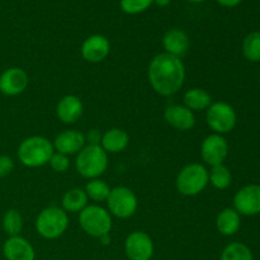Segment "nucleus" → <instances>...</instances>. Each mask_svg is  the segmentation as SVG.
<instances>
[{
	"instance_id": "1",
	"label": "nucleus",
	"mask_w": 260,
	"mask_h": 260,
	"mask_svg": "<svg viewBox=\"0 0 260 260\" xmlns=\"http://www.w3.org/2000/svg\"><path fill=\"white\" fill-rule=\"evenodd\" d=\"M149 83L161 96H172L184 85L185 66L179 57L169 53H159L150 61Z\"/></svg>"
},
{
	"instance_id": "2",
	"label": "nucleus",
	"mask_w": 260,
	"mask_h": 260,
	"mask_svg": "<svg viewBox=\"0 0 260 260\" xmlns=\"http://www.w3.org/2000/svg\"><path fill=\"white\" fill-rule=\"evenodd\" d=\"M55 152L50 140L43 136H30L23 140L18 146V159L27 168H41L48 164Z\"/></svg>"
},
{
	"instance_id": "3",
	"label": "nucleus",
	"mask_w": 260,
	"mask_h": 260,
	"mask_svg": "<svg viewBox=\"0 0 260 260\" xmlns=\"http://www.w3.org/2000/svg\"><path fill=\"white\" fill-rule=\"evenodd\" d=\"M76 172L86 179H96L108 168V154L101 145H85L75 160Z\"/></svg>"
},
{
	"instance_id": "4",
	"label": "nucleus",
	"mask_w": 260,
	"mask_h": 260,
	"mask_svg": "<svg viewBox=\"0 0 260 260\" xmlns=\"http://www.w3.org/2000/svg\"><path fill=\"white\" fill-rule=\"evenodd\" d=\"M210 183L208 178V170L205 165L200 162H192L188 164L178 173L175 179V187L180 194L185 197H193L197 196L205 189Z\"/></svg>"
},
{
	"instance_id": "5",
	"label": "nucleus",
	"mask_w": 260,
	"mask_h": 260,
	"mask_svg": "<svg viewBox=\"0 0 260 260\" xmlns=\"http://www.w3.org/2000/svg\"><path fill=\"white\" fill-rule=\"evenodd\" d=\"M79 223L84 233L96 239L108 235L113 226L111 213L99 205H89L79 212Z\"/></svg>"
},
{
	"instance_id": "6",
	"label": "nucleus",
	"mask_w": 260,
	"mask_h": 260,
	"mask_svg": "<svg viewBox=\"0 0 260 260\" xmlns=\"http://www.w3.org/2000/svg\"><path fill=\"white\" fill-rule=\"evenodd\" d=\"M68 228V212L56 206H51L41 211L36 220V230L43 239L47 240H55L62 236Z\"/></svg>"
},
{
	"instance_id": "7",
	"label": "nucleus",
	"mask_w": 260,
	"mask_h": 260,
	"mask_svg": "<svg viewBox=\"0 0 260 260\" xmlns=\"http://www.w3.org/2000/svg\"><path fill=\"white\" fill-rule=\"evenodd\" d=\"M106 202L111 216L121 218V220L132 217L136 213L137 207H139L137 197L134 190L123 187V185L111 189V193H109Z\"/></svg>"
},
{
	"instance_id": "8",
	"label": "nucleus",
	"mask_w": 260,
	"mask_h": 260,
	"mask_svg": "<svg viewBox=\"0 0 260 260\" xmlns=\"http://www.w3.org/2000/svg\"><path fill=\"white\" fill-rule=\"evenodd\" d=\"M206 121L215 134L225 135L235 128L238 116L235 109L226 102H212V104L207 108Z\"/></svg>"
},
{
	"instance_id": "9",
	"label": "nucleus",
	"mask_w": 260,
	"mask_h": 260,
	"mask_svg": "<svg viewBox=\"0 0 260 260\" xmlns=\"http://www.w3.org/2000/svg\"><path fill=\"white\" fill-rule=\"evenodd\" d=\"M229 155V144L222 135L211 134L201 145V157L210 167L223 164Z\"/></svg>"
},
{
	"instance_id": "10",
	"label": "nucleus",
	"mask_w": 260,
	"mask_h": 260,
	"mask_svg": "<svg viewBox=\"0 0 260 260\" xmlns=\"http://www.w3.org/2000/svg\"><path fill=\"white\" fill-rule=\"evenodd\" d=\"M154 250L152 239L144 231H134L124 240V253L129 260H150Z\"/></svg>"
},
{
	"instance_id": "11",
	"label": "nucleus",
	"mask_w": 260,
	"mask_h": 260,
	"mask_svg": "<svg viewBox=\"0 0 260 260\" xmlns=\"http://www.w3.org/2000/svg\"><path fill=\"white\" fill-rule=\"evenodd\" d=\"M234 208L240 216H256L260 213V185L249 184L236 192Z\"/></svg>"
},
{
	"instance_id": "12",
	"label": "nucleus",
	"mask_w": 260,
	"mask_h": 260,
	"mask_svg": "<svg viewBox=\"0 0 260 260\" xmlns=\"http://www.w3.org/2000/svg\"><path fill=\"white\" fill-rule=\"evenodd\" d=\"M28 74L20 68H9L0 74V93L7 96H17L27 89Z\"/></svg>"
},
{
	"instance_id": "13",
	"label": "nucleus",
	"mask_w": 260,
	"mask_h": 260,
	"mask_svg": "<svg viewBox=\"0 0 260 260\" xmlns=\"http://www.w3.org/2000/svg\"><path fill=\"white\" fill-rule=\"evenodd\" d=\"M111 52V43L103 35H91L81 45V56L90 63H98L106 60Z\"/></svg>"
},
{
	"instance_id": "14",
	"label": "nucleus",
	"mask_w": 260,
	"mask_h": 260,
	"mask_svg": "<svg viewBox=\"0 0 260 260\" xmlns=\"http://www.w3.org/2000/svg\"><path fill=\"white\" fill-rule=\"evenodd\" d=\"M2 253L7 260H35L36 251L32 244L23 236H10L5 240Z\"/></svg>"
},
{
	"instance_id": "15",
	"label": "nucleus",
	"mask_w": 260,
	"mask_h": 260,
	"mask_svg": "<svg viewBox=\"0 0 260 260\" xmlns=\"http://www.w3.org/2000/svg\"><path fill=\"white\" fill-rule=\"evenodd\" d=\"M86 144L85 135L78 129H68L56 136L53 141V149L55 151L61 152L63 155L78 154Z\"/></svg>"
},
{
	"instance_id": "16",
	"label": "nucleus",
	"mask_w": 260,
	"mask_h": 260,
	"mask_svg": "<svg viewBox=\"0 0 260 260\" xmlns=\"http://www.w3.org/2000/svg\"><path fill=\"white\" fill-rule=\"evenodd\" d=\"M84 104L79 96L69 94L62 96L56 106V114L62 123L73 124L81 118Z\"/></svg>"
},
{
	"instance_id": "17",
	"label": "nucleus",
	"mask_w": 260,
	"mask_h": 260,
	"mask_svg": "<svg viewBox=\"0 0 260 260\" xmlns=\"http://www.w3.org/2000/svg\"><path fill=\"white\" fill-rule=\"evenodd\" d=\"M164 118L168 123L179 131H189L196 124V116L187 107L179 104L168 106L164 111Z\"/></svg>"
},
{
	"instance_id": "18",
	"label": "nucleus",
	"mask_w": 260,
	"mask_h": 260,
	"mask_svg": "<svg viewBox=\"0 0 260 260\" xmlns=\"http://www.w3.org/2000/svg\"><path fill=\"white\" fill-rule=\"evenodd\" d=\"M162 46L167 53L182 58L189 50L190 41L184 30L179 28H172L162 37Z\"/></svg>"
},
{
	"instance_id": "19",
	"label": "nucleus",
	"mask_w": 260,
	"mask_h": 260,
	"mask_svg": "<svg viewBox=\"0 0 260 260\" xmlns=\"http://www.w3.org/2000/svg\"><path fill=\"white\" fill-rule=\"evenodd\" d=\"M128 144V134L121 128H111L102 135L101 146L107 154H118L124 151Z\"/></svg>"
},
{
	"instance_id": "20",
	"label": "nucleus",
	"mask_w": 260,
	"mask_h": 260,
	"mask_svg": "<svg viewBox=\"0 0 260 260\" xmlns=\"http://www.w3.org/2000/svg\"><path fill=\"white\" fill-rule=\"evenodd\" d=\"M241 216L235 208H223L216 218V228L223 236H233L240 230Z\"/></svg>"
},
{
	"instance_id": "21",
	"label": "nucleus",
	"mask_w": 260,
	"mask_h": 260,
	"mask_svg": "<svg viewBox=\"0 0 260 260\" xmlns=\"http://www.w3.org/2000/svg\"><path fill=\"white\" fill-rule=\"evenodd\" d=\"M183 103H184V107H187L192 112L207 111L208 107L212 104V98L205 89L192 88L184 93Z\"/></svg>"
},
{
	"instance_id": "22",
	"label": "nucleus",
	"mask_w": 260,
	"mask_h": 260,
	"mask_svg": "<svg viewBox=\"0 0 260 260\" xmlns=\"http://www.w3.org/2000/svg\"><path fill=\"white\" fill-rule=\"evenodd\" d=\"M88 200L89 198L85 190L80 189V188H73L63 194L62 201H61V205H62L61 208L65 212H81L88 206Z\"/></svg>"
},
{
	"instance_id": "23",
	"label": "nucleus",
	"mask_w": 260,
	"mask_h": 260,
	"mask_svg": "<svg viewBox=\"0 0 260 260\" xmlns=\"http://www.w3.org/2000/svg\"><path fill=\"white\" fill-rule=\"evenodd\" d=\"M208 178H210L211 184L216 189L220 190L228 189L231 185V182H233V175H231L230 169L223 164L212 167V169L208 172Z\"/></svg>"
},
{
	"instance_id": "24",
	"label": "nucleus",
	"mask_w": 260,
	"mask_h": 260,
	"mask_svg": "<svg viewBox=\"0 0 260 260\" xmlns=\"http://www.w3.org/2000/svg\"><path fill=\"white\" fill-rule=\"evenodd\" d=\"M3 230L8 236H18L22 233L23 217L20 212L15 208H9L3 216Z\"/></svg>"
},
{
	"instance_id": "25",
	"label": "nucleus",
	"mask_w": 260,
	"mask_h": 260,
	"mask_svg": "<svg viewBox=\"0 0 260 260\" xmlns=\"http://www.w3.org/2000/svg\"><path fill=\"white\" fill-rule=\"evenodd\" d=\"M244 57L250 62H259L260 61V30L251 32L244 38L243 41Z\"/></svg>"
},
{
	"instance_id": "26",
	"label": "nucleus",
	"mask_w": 260,
	"mask_h": 260,
	"mask_svg": "<svg viewBox=\"0 0 260 260\" xmlns=\"http://www.w3.org/2000/svg\"><path fill=\"white\" fill-rule=\"evenodd\" d=\"M112 188L102 179H90L85 185V193L89 200L94 202H104L108 198Z\"/></svg>"
},
{
	"instance_id": "27",
	"label": "nucleus",
	"mask_w": 260,
	"mask_h": 260,
	"mask_svg": "<svg viewBox=\"0 0 260 260\" xmlns=\"http://www.w3.org/2000/svg\"><path fill=\"white\" fill-rule=\"evenodd\" d=\"M220 260H254L250 249L243 243H231L221 253Z\"/></svg>"
},
{
	"instance_id": "28",
	"label": "nucleus",
	"mask_w": 260,
	"mask_h": 260,
	"mask_svg": "<svg viewBox=\"0 0 260 260\" xmlns=\"http://www.w3.org/2000/svg\"><path fill=\"white\" fill-rule=\"evenodd\" d=\"M152 4H154V0H121L119 2L122 12L129 15L140 14L149 9Z\"/></svg>"
},
{
	"instance_id": "29",
	"label": "nucleus",
	"mask_w": 260,
	"mask_h": 260,
	"mask_svg": "<svg viewBox=\"0 0 260 260\" xmlns=\"http://www.w3.org/2000/svg\"><path fill=\"white\" fill-rule=\"evenodd\" d=\"M48 164H50L51 169L55 170V172L65 173L69 169V167H70V160H69L68 155H63L61 152L55 151L52 154V156H51Z\"/></svg>"
},
{
	"instance_id": "30",
	"label": "nucleus",
	"mask_w": 260,
	"mask_h": 260,
	"mask_svg": "<svg viewBox=\"0 0 260 260\" xmlns=\"http://www.w3.org/2000/svg\"><path fill=\"white\" fill-rule=\"evenodd\" d=\"M14 170V160L9 155H0V178H5Z\"/></svg>"
},
{
	"instance_id": "31",
	"label": "nucleus",
	"mask_w": 260,
	"mask_h": 260,
	"mask_svg": "<svg viewBox=\"0 0 260 260\" xmlns=\"http://www.w3.org/2000/svg\"><path fill=\"white\" fill-rule=\"evenodd\" d=\"M85 140L89 142L88 145H101L102 135L99 134V131H96V129H91V131H89V134L85 136Z\"/></svg>"
},
{
	"instance_id": "32",
	"label": "nucleus",
	"mask_w": 260,
	"mask_h": 260,
	"mask_svg": "<svg viewBox=\"0 0 260 260\" xmlns=\"http://www.w3.org/2000/svg\"><path fill=\"white\" fill-rule=\"evenodd\" d=\"M216 2L225 8H234V7H238L243 0H216Z\"/></svg>"
},
{
	"instance_id": "33",
	"label": "nucleus",
	"mask_w": 260,
	"mask_h": 260,
	"mask_svg": "<svg viewBox=\"0 0 260 260\" xmlns=\"http://www.w3.org/2000/svg\"><path fill=\"white\" fill-rule=\"evenodd\" d=\"M170 2H172V0H154V4H156L157 7L164 8L168 7V5L170 4Z\"/></svg>"
},
{
	"instance_id": "34",
	"label": "nucleus",
	"mask_w": 260,
	"mask_h": 260,
	"mask_svg": "<svg viewBox=\"0 0 260 260\" xmlns=\"http://www.w3.org/2000/svg\"><path fill=\"white\" fill-rule=\"evenodd\" d=\"M99 240L102 241V244H103V245H108V244H111V236H109V234H108V235L102 236Z\"/></svg>"
},
{
	"instance_id": "35",
	"label": "nucleus",
	"mask_w": 260,
	"mask_h": 260,
	"mask_svg": "<svg viewBox=\"0 0 260 260\" xmlns=\"http://www.w3.org/2000/svg\"><path fill=\"white\" fill-rule=\"evenodd\" d=\"M187 2L194 3V4H198V3H203V2H206V0H187Z\"/></svg>"
},
{
	"instance_id": "36",
	"label": "nucleus",
	"mask_w": 260,
	"mask_h": 260,
	"mask_svg": "<svg viewBox=\"0 0 260 260\" xmlns=\"http://www.w3.org/2000/svg\"><path fill=\"white\" fill-rule=\"evenodd\" d=\"M0 254H2V248H0Z\"/></svg>"
},
{
	"instance_id": "37",
	"label": "nucleus",
	"mask_w": 260,
	"mask_h": 260,
	"mask_svg": "<svg viewBox=\"0 0 260 260\" xmlns=\"http://www.w3.org/2000/svg\"><path fill=\"white\" fill-rule=\"evenodd\" d=\"M259 79H260V76H259Z\"/></svg>"
}]
</instances>
